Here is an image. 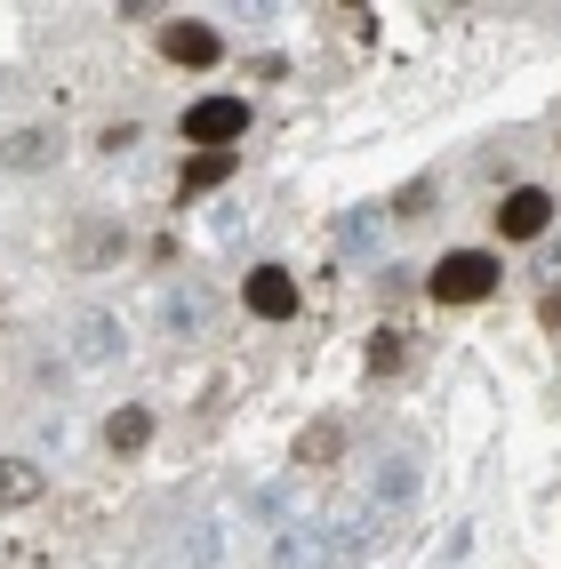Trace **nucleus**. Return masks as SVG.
I'll return each instance as SVG.
<instances>
[{"label":"nucleus","mask_w":561,"mask_h":569,"mask_svg":"<svg viewBox=\"0 0 561 569\" xmlns=\"http://www.w3.org/2000/svg\"><path fill=\"white\" fill-rule=\"evenodd\" d=\"M345 417H313V426L305 433H297V466H305V473H321V466H345Z\"/></svg>","instance_id":"8"},{"label":"nucleus","mask_w":561,"mask_h":569,"mask_svg":"<svg viewBox=\"0 0 561 569\" xmlns=\"http://www.w3.org/2000/svg\"><path fill=\"white\" fill-rule=\"evenodd\" d=\"M378 224H385V209H353L337 233H345V241H378Z\"/></svg>","instance_id":"17"},{"label":"nucleus","mask_w":561,"mask_h":569,"mask_svg":"<svg viewBox=\"0 0 561 569\" xmlns=\"http://www.w3.org/2000/svg\"><path fill=\"white\" fill-rule=\"evenodd\" d=\"M329 561H337V546L321 521H289L273 538V569H329Z\"/></svg>","instance_id":"5"},{"label":"nucleus","mask_w":561,"mask_h":569,"mask_svg":"<svg viewBox=\"0 0 561 569\" xmlns=\"http://www.w3.org/2000/svg\"><path fill=\"white\" fill-rule=\"evenodd\" d=\"M129 353V337H121V321H112V313H81V321H72V361H121Z\"/></svg>","instance_id":"6"},{"label":"nucleus","mask_w":561,"mask_h":569,"mask_svg":"<svg viewBox=\"0 0 561 569\" xmlns=\"http://www.w3.org/2000/svg\"><path fill=\"white\" fill-rule=\"evenodd\" d=\"M233 177V153H193L184 161V193H209V184H224Z\"/></svg>","instance_id":"13"},{"label":"nucleus","mask_w":561,"mask_h":569,"mask_svg":"<svg viewBox=\"0 0 561 569\" xmlns=\"http://www.w3.org/2000/svg\"><path fill=\"white\" fill-rule=\"evenodd\" d=\"M104 441L121 449V458H129V449H144V441H153V409H137V401H129V409H112V426H104Z\"/></svg>","instance_id":"12"},{"label":"nucleus","mask_w":561,"mask_h":569,"mask_svg":"<svg viewBox=\"0 0 561 569\" xmlns=\"http://www.w3.org/2000/svg\"><path fill=\"white\" fill-rule=\"evenodd\" d=\"M241 129H249V104H241V97H201V104H184V137H193L201 153H233Z\"/></svg>","instance_id":"2"},{"label":"nucleus","mask_w":561,"mask_h":569,"mask_svg":"<svg viewBox=\"0 0 561 569\" xmlns=\"http://www.w3.org/2000/svg\"><path fill=\"white\" fill-rule=\"evenodd\" d=\"M241 306L257 321H289L297 313V273H289V264H257V273L241 281Z\"/></svg>","instance_id":"4"},{"label":"nucleus","mask_w":561,"mask_h":569,"mask_svg":"<svg viewBox=\"0 0 561 569\" xmlns=\"http://www.w3.org/2000/svg\"><path fill=\"white\" fill-rule=\"evenodd\" d=\"M498 273H505V264L490 249H449L433 273H425V289L441 297V306H481V297L498 289Z\"/></svg>","instance_id":"1"},{"label":"nucleus","mask_w":561,"mask_h":569,"mask_svg":"<svg viewBox=\"0 0 561 569\" xmlns=\"http://www.w3.org/2000/svg\"><path fill=\"white\" fill-rule=\"evenodd\" d=\"M49 489V473L32 466V458H0V513H17V506H32Z\"/></svg>","instance_id":"11"},{"label":"nucleus","mask_w":561,"mask_h":569,"mask_svg":"<svg viewBox=\"0 0 561 569\" xmlns=\"http://www.w3.org/2000/svg\"><path fill=\"white\" fill-rule=\"evenodd\" d=\"M121 257V224H89L81 233V264H112Z\"/></svg>","instance_id":"15"},{"label":"nucleus","mask_w":561,"mask_h":569,"mask_svg":"<svg viewBox=\"0 0 561 569\" xmlns=\"http://www.w3.org/2000/svg\"><path fill=\"white\" fill-rule=\"evenodd\" d=\"M553 209H561V201L545 193V184H513V193L498 201V233H505V241H545V233H553Z\"/></svg>","instance_id":"3"},{"label":"nucleus","mask_w":561,"mask_h":569,"mask_svg":"<svg viewBox=\"0 0 561 569\" xmlns=\"http://www.w3.org/2000/svg\"><path fill=\"white\" fill-rule=\"evenodd\" d=\"M369 498H378V506H401V498H409V458H385L378 481H369Z\"/></svg>","instance_id":"14"},{"label":"nucleus","mask_w":561,"mask_h":569,"mask_svg":"<svg viewBox=\"0 0 561 569\" xmlns=\"http://www.w3.org/2000/svg\"><path fill=\"white\" fill-rule=\"evenodd\" d=\"M538 313H545V329H561V289H545V306H538Z\"/></svg>","instance_id":"19"},{"label":"nucleus","mask_w":561,"mask_h":569,"mask_svg":"<svg viewBox=\"0 0 561 569\" xmlns=\"http://www.w3.org/2000/svg\"><path fill=\"white\" fill-rule=\"evenodd\" d=\"M57 153H64L57 129H9V137H0V161H9V169H57Z\"/></svg>","instance_id":"10"},{"label":"nucleus","mask_w":561,"mask_h":569,"mask_svg":"<svg viewBox=\"0 0 561 569\" xmlns=\"http://www.w3.org/2000/svg\"><path fill=\"white\" fill-rule=\"evenodd\" d=\"M161 49H169L177 64H193V72H209V64L224 57V41H217V24H193V17H184V24H169V32H161Z\"/></svg>","instance_id":"9"},{"label":"nucleus","mask_w":561,"mask_h":569,"mask_svg":"<svg viewBox=\"0 0 561 569\" xmlns=\"http://www.w3.org/2000/svg\"><path fill=\"white\" fill-rule=\"evenodd\" d=\"M433 209V177H418V184H401V201H393V217H425Z\"/></svg>","instance_id":"16"},{"label":"nucleus","mask_w":561,"mask_h":569,"mask_svg":"<svg viewBox=\"0 0 561 569\" xmlns=\"http://www.w3.org/2000/svg\"><path fill=\"white\" fill-rule=\"evenodd\" d=\"M538 273H545V289H561V241H545V264H538Z\"/></svg>","instance_id":"18"},{"label":"nucleus","mask_w":561,"mask_h":569,"mask_svg":"<svg viewBox=\"0 0 561 569\" xmlns=\"http://www.w3.org/2000/svg\"><path fill=\"white\" fill-rule=\"evenodd\" d=\"M209 313H217V306H209V289H169V297H161V329L177 337V346L209 337Z\"/></svg>","instance_id":"7"}]
</instances>
